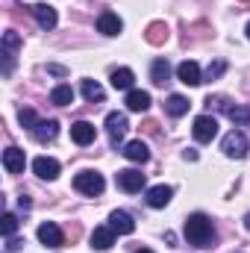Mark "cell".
<instances>
[{"mask_svg": "<svg viewBox=\"0 0 250 253\" xmlns=\"http://www.w3.org/2000/svg\"><path fill=\"white\" fill-rule=\"evenodd\" d=\"M183 233H186L188 245H194V248H209V245H212V239H215V227H212V221H209L203 212L188 215Z\"/></svg>", "mask_w": 250, "mask_h": 253, "instance_id": "6da1fadb", "label": "cell"}, {"mask_svg": "<svg viewBox=\"0 0 250 253\" xmlns=\"http://www.w3.org/2000/svg\"><path fill=\"white\" fill-rule=\"evenodd\" d=\"M74 189L80 191V194L97 197V194H103L106 183H103V177H100L97 171H80V174L74 177Z\"/></svg>", "mask_w": 250, "mask_h": 253, "instance_id": "7a4b0ae2", "label": "cell"}, {"mask_svg": "<svg viewBox=\"0 0 250 253\" xmlns=\"http://www.w3.org/2000/svg\"><path fill=\"white\" fill-rule=\"evenodd\" d=\"M221 150L230 156V159H245L248 156V135L242 129H230L221 141Z\"/></svg>", "mask_w": 250, "mask_h": 253, "instance_id": "3957f363", "label": "cell"}, {"mask_svg": "<svg viewBox=\"0 0 250 253\" xmlns=\"http://www.w3.org/2000/svg\"><path fill=\"white\" fill-rule=\"evenodd\" d=\"M191 132H194V138H197L200 144H206V141H212V138L218 135V121H215L212 115H200V118H194Z\"/></svg>", "mask_w": 250, "mask_h": 253, "instance_id": "277c9868", "label": "cell"}, {"mask_svg": "<svg viewBox=\"0 0 250 253\" xmlns=\"http://www.w3.org/2000/svg\"><path fill=\"white\" fill-rule=\"evenodd\" d=\"M126 129H129V121H126L124 112H109V115H106V132H109V141H112V144H118V141L124 138Z\"/></svg>", "mask_w": 250, "mask_h": 253, "instance_id": "5b68a950", "label": "cell"}, {"mask_svg": "<svg viewBox=\"0 0 250 253\" xmlns=\"http://www.w3.org/2000/svg\"><path fill=\"white\" fill-rule=\"evenodd\" d=\"M115 183H118V189L135 194V191L144 189V174H141V171H135V168H126V171H118Z\"/></svg>", "mask_w": 250, "mask_h": 253, "instance_id": "8992f818", "label": "cell"}, {"mask_svg": "<svg viewBox=\"0 0 250 253\" xmlns=\"http://www.w3.org/2000/svg\"><path fill=\"white\" fill-rule=\"evenodd\" d=\"M30 12H33V18L39 21V27H42V30H53V27H56V21H59L56 9H53V6H47V3H33V6H30Z\"/></svg>", "mask_w": 250, "mask_h": 253, "instance_id": "52a82bcc", "label": "cell"}, {"mask_svg": "<svg viewBox=\"0 0 250 253\" xmlns=\"http://www.w3.org/2000/svg\"><path fill=\"white\" fill-rule=\"evenodd\" d=\"M33 171H36V177H42V180H56V177H59V162H56L53 156H36V159H33Z\"/></svg>", "mask_w": 250, "mask_h": 253, "instance_id": "ba28073f", "label": "cell"}, {"mask_svg": "<svg viewBox=\"0 0 250 253\" xmlns=\"http://www.w3.org/2000/svg\"><path fill=\"white\" fill-rule=\"evenodd\" d=\"M39 242L44 245V248H62V230L53 224V221H44L42 227H39Z\"/></svg>", "mask_w": 250, "mask_h": 253, "instance_id": "9c48e42d", "label": "cell"}, {"mask_svg": "<svg viewBox=\"0 0 250 253\" xmlns=\"http://www.w3.org/2000/svg\"><path fill=\"white\" fill-rule=\"evenodd\" d=\"M24 165H27V156H24L21 147H6V150H3V168H6L9 174H21Z\"/></svg>", "mask_w": 250, "mask_h": 253, "instance_id": "30bf717a", "label": "cell"}, {"mask_svg": "<svg viewBox=\"0 0 250 253\" xmlns=\"http://www.w3.org/2000/svg\"><path fill=\"white\" fill-rule=\"evenodd\" d=\"M177 80L186 83V85H200L203 83V74H200V65L197 62H180L177 65Z\"/></svg>", "mask_w": 250, "mask_h": 253, "instance_id": "8fae6325", "label": "cell"}, {"mask_svg": "<svg viewBox=\"0 0 250 253\" xmlns=\"http://www.w3.org/2000/svg\"><path fill=\"white\" fill-rule=\"evenodd\" d=\"M124 30V21L115 15V12H100V18H97V33H103V36H118Z\"/></svg>", "mask_w": 250, "mask_h": 253, "instance_id": "7c38bea8", "label": "cell"}, {"mask_svg": "<svg viewBox=\"0 0 250 253\" xmlns=\"http://www.w3.org/2000/svg\"><path fill=\"white\" fill-rule=\"evenodd\" d=\"M109 227H112V230H115L118 236H129V233L135 230V221H132V218L126 215L124 209H115V212L109 215Z\"/></svg>", "mask_w": 250, "mask_h": 253, "instance_id": "4fadbf2b", "label": "cell"}, {"mask_svg": "<svg viewBox=\"0 0 250 253\" xmlns=\"http://www.w3.org/2000/svg\"><path fill=\"white\" fill-rule=\"evenodd\" d=\"M171 197H174V189L171 186H153V189H147V206L162 209V206L171 203Z\"/></svg>", "mask_w": 250, "mask_h": 253, "instance_id": "5bb4252c", "label": "cell"}, {"mask_svg": "<svg viewBox=\"0 0 250 253\" xmlns=\"http://www.w3.org/2000/svg\"><path fill=\"white\" fill-rule=\"evenodd\" d=\"M126 109L129 112H147L150 109V91H141V88L126 91Z\"/></svg>", "mask_w": 250, "mask_h": 253, "instance_id": "9a60e30c", "label": "cell"}, {"mask_svg": "<svg viewBox=\"0 0 250 253\" xmlns=\"http://www.w3.org/2000/svg\"><path fill=\"white\" fill-rule=\"evenodd\" d=\"M115 245V230L112 227H94L91 233V248L94 251H109Z\"/></svg>", "mask_w": 250, "mask_h": 253, "instance_id": "2e32d148", "label": "cell"}, {"mask_svg": "<svg viewBox=\"0 0 250 253\" xmlns=\"http://www.w3.org/2000/svg\"><path fill=\"white\" fill-rule=\"evenodd\" d=\"M94 124H88V121H77V124L71 126V138L80 144V147H85V144H91L94 141Z\"/></svg>", "mask_w": 250, "mask_h": 253, "instance_id": "e0dca14e", "label": "cell"}, {"mask_svg": "<svg viewBox=\"0 0 250 253\" xmlns=\"http://www.w3.org/2000/svg\"><path fill=\"white\" fill-rule=\"evenodd\" d=\"M30 132H33V138H36V141H42V144H44V141H53V138L59 135V124H56V121H39Z\"/></svg>", "mask_w": 250, "mask_h": 253, "instance_id": "ac0fdd59", "label": "cell"}, {"mask_svg": "<svg viewBox=\"0 0 250 253\" xmlns=\"http://www.w3.org/2000/svg\"><path fill=\"white\" fill-rule=\"evenodd\" d=\"M121 153H124L129 162H147V159H150V150H147V144H144L141 138H138V141H129Z\"/></svg>", "mask_w": 250, "mask_h": 253, "instance_id": "d6986e66", "label": "cell"}, {"mask_svg": "<svg viewBox=\"0 0 250 253\" xmlns=\"http://www.w3.org/2000/svg\"><path fill=\"white\" fill-rule=\"evenodd\" d=\"M132 80H135V74L129 68H115L112 71V88H118V91H132Z\"/></svg>", "mask_w": 250, "mask_h": 253, "instance_id": "ffe728a7", "label": "cell"}, {"mask_svg": "<svg viewBox=\"0 0 250 253\" xmlns=\"http://www.w3.org/2000/svg\"><path fill=\"white\" fill-rule=\"evenodd\" d=\"M150 80H153V85H165L171 80V65H168V59H156V62L150 65Z\"/></svg>", "mask_w": 250, "mask_h": 253, "instance_id": "44dd1931", "label": "cell"}, {"mask_svg": "<svg viewBox=\"0 0 250 253\" xmlns=\"http://www.w3.org/2000/svg\"><path fill=\"white\" fill-rule=\"evenodd\" d=\"M188 106H191V103H188L183 94H171V97L165 100V112H168L171 118H180V115H186Z\"/></svg>", "mask_w": 250, "mask_h": 253, "instance_id": "7402d4cb", "label": "cell"}, {"mask_svg": "<svg viewBox=\"0 0 250 253\" xmlns=\"http://www.w3.org/2000/svg\"><path fill=\"white\" fill-rule=\"evenodd\" d=\"M80 88H83V97H85V100H91V103H94V100H103V94H106V91H103V85H100V83H94V80H83V85H80Z\"/></svg>", "mask_w": 250, "mask_h": 253, "instance_id": "603a6c76", "label": "cell"}, {"mask_svg": "<svg viewBox=\"0 0 250 253\" xmlns=\"http://www.w3.org/2000/svg\"><path fill=\"white\" fill-rule=\"evenodd\" d=\"M50 103H56V106L74 103V88H71V85H56V88L50 91Z\"/></svg>", "mask_w": 250, "mask_h": 253, "instance_id": "cb8c5ba5", "label": "cell"}, {"mask_svg": "<svg viewBox=\"0 0 250 253\" xmlns=\"http://www.w3.org/2000/svg\"><path fill=\"white\" fill-rule=\"evenodd\" d=\"M165 39H168V27H165L162 21H153V24L147 27V42H150V44H162Z\"/></svg>", "mask_w": 250, "mask_h": 253, "instance_id": "d4e9b609", "label": "cell"}, {"mask_svg": "<svg viewBox=\"0 0 250 253\" xmlns=\"http://www.w3.org/2000/svg\"><path fill=\"white\" fill-rule=\"evenodd\" d=\"M0 233H3L6 239H12V236L18 233V218H15L12 212H6V215L0 218Z\"/></svg>", "mask_w": 250, "mask_h": 253, "instance_id": "484cf974", "label": "cell"}, {"mask_svg": "<svg viewBox=\"0 0 250 253\" xmlns=\"http://www.w3.org/2000/svg\"><path fill=\"white\" fill-rule=\"evenodd\" d=\"M227 115H230V121L233 124H248L250 121V109H245V106H236V109H227Z\"/></svg>", "mask_w": 250, "mask_h": 253, "instance_id": "4316f807", "label": "cell"}, {"mask_svg": "<svg viewBox=\"0 0 250 253\" xmlns=\"http://www.w3.org/2000/svg\"><path fill=\"white\" fill-rule=\"evenodd\" d=\"M18 121H21L24 129H33V126L39 124V115H36L33 109H21V112H18Z\"/></svg>", "mask_w": 250, "mask_h": 253, "instance_id": "83f0119b", "label": "cell"}, {"mask_svg": "<svg viewBox=\"0 0 250 253\" xmlns=\"http://www.w3.org/2000/svg\"><path fill=\"white\" fill-rule=\"evenodd\" d=\"M18 47H21V36H18L15 30H9V33L3 36V50L12 53V50H18Z\"/></svg>", "mask_w": 250, "mask_h": 253, "instance_id": "f1b7e54d", "label": "cell"}, {"mask_svg": "<svg viewBox=\"0 0 250 253\" xmlns=\"http://www.w3.org/2000/svg\"><path fill=\"white\" fill-rule=\"evenodd\" d=\"M224 68H227V62H221V59L215 65H209V68H206V80H218V77L224 74Z\"/></svg>", "mask_w": 250, "mask_h": 253, "instance_id": "f546056e", "label": "cell"}, {"mask_svg": "<svg viewBox=\"0 0 250 253\" xmlns=\"http://www.w3.org/2000/svg\"><path fill=\"white\" fill-rule=\"evenodd\" d=\"M21 248H24V242H21V239H15V236L6 242V253H15V251H21Z\"/></svg>", "mask_w": 250, "mask_h": 253, "instance_id": "4dcf8cb0", "label": "cell"}, {"mask_svg": "<svg viewBox=\"0 0 250 253\" xmlns=\"http://www.w3.org/2000/svg\"><path fill=\"white\" fill-rule=\"evenodd\" d=\"M47 71H50V74H59V77H62V74H65V68H59V65H50Z\"/></svg>", "mask_w": 250, "mask_h": 253, "instance_id": "1f68e13d", "label": "cell"}, {"mask_svg": "<svg viewBox=\"0 0 250 253\" xmlns=\"http://www.w3.org/2000/svg\"><path fill=\"white\" fill-rule=\"evenodd\" d=\"M245 230H250V212L245 215Z\"/></svg>", "mask_w": 250, "mask_h": 253, "instance_id": "d6a6232c", "label": "cell"}, {"mask_svg": "<svg viewBox=\"0 0 250 253\" xmlns=\"http://www.w3.org/2000/svg\"><path fill=\"white\" fill-rule=\"evenodd\" d=\"M135 253H153V251H147V248H141V251H135Z\"/></svg>", "mask_w": 250, "mask_h": 253, "instance_id": "836d02e7", "label": "cell"}, {"mask_svg": "<svg viewBox=\"0 0 250 253\" xmlns=\"http://www.w3.org/2000/svg\"><path fill=\"white\" fill-rule=\"evenodd\" d=\"M248 39H250V24H248Z\"/></svg>", "mask_w": 250, "mask_h": 253, "instance_id": "e575fe53", "label": "cell"}]
</instances>
